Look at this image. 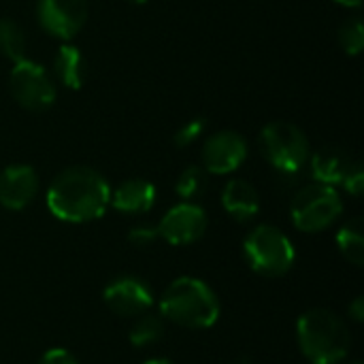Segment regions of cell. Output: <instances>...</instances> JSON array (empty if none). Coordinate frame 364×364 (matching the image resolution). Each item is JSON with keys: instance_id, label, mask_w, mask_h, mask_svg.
<instances>
[{"instance_id": "9", "label": "cell", "mask_w": 364, "mask_h": 364, "mask_svg": "<svg viewBox=\"0 0 364 364\" xmlns=\"http://www.w3.org/2000/svg\"><path fill=\"white\" fill-rule=\"evenodd\" d=\"M207 230V213L194 203H181L168 209L158 224V235L171 245L196 243Z\"/></svg>"}, {"instance_id": "14", "label": "cell", "mask_w": 364, "mask_h": 364, "mask_svg": "<svg viewBox=\"0 0 364 364\" xmlns=\"http://www.w3.org/2000/svg\"><path fill=\"white\" fill-rule=\"evenodd\" d=\"M154 203H156V186L151 181L128 179L111 192L109 205L122 213L139 215V213H147L154 207Z\"/></svg>"}, {"instance_id": "15", "label": "cell", "mask_w": 364, "mask_h": 364, "mask_svg": "<svg viewBox=\"0 0 364 364\" xmlns=\"http://www.w3.org/2000/svg\"><path fill=\"white\" fill-rule=\"evenodd\" d=\"M222 207L237 222H250L260 211V196L245 179H230L222 190Z\"/></svg>"}, {"instance_id": "25", "label": "cell", "mask_w": 364, "mask_h": 364, "mask_svg": "<svg viewBox=\"0 0 364 364\" xmlns=\"http://www.w3.org/2000/svg\"><path fill=\"white\" fill-rule=\"evenodd\" d=\"M348 311H350V316H352V320H354V322H363L364 320V301L363 299L358 296V299H356V301L350 305V309H348Z\"/></svg>"}, {"instance_id": "7", "label": "cell", "mask_w": 364, "mask_h": 364, "mask_svg": "<svg viewBox=\"0 0 364 364\" xmlns=\"http://www.w3.org/2000/svg\"><path fill=\"white\" fill-rule=\"evenodd\" d=\"M9 87L13 98L28 111H45L55 100V85L49 73L28 58L15 62L9 75Z\"/></svg>"}, {"instance_id": "17", "label": "cell", "mask_w": 364, "mask_h": 364, "mask_svg": "<svg viewBox=\"0 0 364 364\" xmlns=\"http://www.w3.org/2000/svg\"><path fill=\"white\" fill-rule=\"evenodd\" d=\"M363 218H352L348 224L341 226L337 232V247L348 262L354 267L364 264V232Z\"/></svg>"}, {"instance_id": "21", "label": "cell", "mask_w": 364, "mask_h": 364, "mask_svg": "<svg viewBox=\"0 0 364 364\" xmlns=\"http://www.w3.org/2000/svg\"><path fill=\"white\" fill-rule=\"evenodd\" d=\"M175 190H177V194H179L183 200L196 198V196L205 190V171H203L200 166H188V168L179 175V179H177V183H175Z\"/></svg>"}, {"instance_id": "2", "label": "cell", "mask_w": 364, "mask_h": 364, "mask_svg": "<svg viewBox=\"0 0 364 364\" xmlns=\"http://www.w3.org/2000/svg\"><path fill=\"white\" fill-rule=\"evenodd\" d=\"M220 299L198 277H177L160 296V316L177 326L205 331L220 318Z\"/></svg>"}, {"instance_id": "18", "label": "cell", "mask_w": 364, "mask_h": 364, "mask_svg": "<svg viewBox=\"0 0 364 364\" xmlns=\"http://www.w3.org/2000/svg\"><path fill=\"white\" fill-rule=\"evenodd\" d=\"M164 335V318L162 316H151V314H143L136 318V322L130 328V343L136 348H147L154 346L156 341H160Z\"/></svg>"}, {"instance_id": "6", "label": "cell", "mask_w": 364, "mask_h": 364, "mask_svg": "<svg viewBox=\"0 0 364 364\" xmlns=\"http://www.w3.org/2000/svg\"><path fill=\"white\" fill-rule=\"evenodd\" d=\"M260 145L267 160L279 173H299L309 160V141L301 128L288 122H271L262 128Z\"/></svg>"}, {"instance_id": "19", "label": "cell", "mask_w": 364, "mask_h": 364, "mask_svg": "<svg viewBox=\"0 0 364 364\" xmlns=\"http://www.w3.org/2000/svg\"><path fill=\"white\" fill-rule=\"evenodd\" d=\"M0 53L13 64L26 58V38L13 19H0Z\"/></svg>"}, {"instance_id": "29", "label": "cell", "mask_w": 364, "mask_h": 364, "mask_svg": "<svg viewBox=\"0 0 364 364\" xmlns=\"http://www.w3.org/2000/svg\"><path fill=\"white\" fill-rule=\"evenodd\" d=\"M350 364H363V363H350Z\"/></svg>"}, {"instance_id": "16", "label": "cell", "mask_w": 364, "mask_h": 364, "mask_svg": "<svg viewBox=\"0 0 364 364\" xmlns=\"http://www.w3.org/2000/svg\"><path fill=\"white\" fill-rule=\"evenodd\" d=\"M55 73L58 79L62 81V85L70 87V90H79L83 85V77H85V60L81 55V51L75 45H62L58 49L55 55Z\"/></svg>"}, {"instance_id": "8", "label": "cell", "mask_w": 364, "mask_h": 364, "mask_svg": "<svg viewBox=\"0 0 364 364\" xmlns=\"http://www.w3.org/2000/svg\"><path fill=\"white\" fill-rule=\"evenodd\" d=\"M311 171L318 183L343 186L350 194L360 196L364 190L363 164L341 149H322L311 158Z\"/></svg>"}, {"instance_id": "26", "label": "cell", "mask_w": 364, "mask_h": 364, "mask_svg": "<svg viewBox=\"0 0 364 364\" xmlns=\"http://www.w3.org/2000/svg\"><path fill=\"white\" fill-rule=\"evenodd\" d=\"M341 6H348V9H356V6H360L363 4V0H337Z\"/></svg>"}, {"instance_id": "12", "label": "cell", "mask_w": 364, "mask_h": 364, "mask_svg": "<svg viewBox=\"0 0 364 364\" xmlns=\"http://www.w3.org/2000/svg\"><path fill=\"white\" fill-rule=\"evenodd\" d=\"M247 158V143L239 132L222 130L207 139L203 147V164L205 171L213 175H228L237 171Z\"/></svg>"}, {"instance_id": "24", "label": "cell", "mask_w": 364, "mask_h": 364, "mask_svg": "<svg viewBox=\"0 0 364 364\" xmlns=\"http://www.w3.org/2000/svg\"><path fill=\"white\" fill-rule=\"evenodd\" d=\"M38 364H79V360L64 348H51L41 356Z\"/></svg>"}, {"instance_id": "13", "label": "cell", "mask_w": 364, "mask_h": 364, "mask_svg": "<svg viewBox=\"0 0 364 364\" xmlns=\"http://www.w3.org/2000/svg\"><path fill=\"white\" fill-rule=\"evenodd\" d=\"M38 192L36 171L28 164H13L0 173V205L11 211L26 209Z\"/></svg>"}, {"instance_id": "27", "label": "cell", "mask_w": 364, "mask_h": 364, "mask_svg": "<svg viewBox=\"0 0 364 364\" xmlns=\"http://www.w3.org/2000/svg\"><path fill=\"white\" fill-rule=\"evenodd\" d=\"M143 364H173L171 360H166V358H151V360H147V363Z\"/></svg>"}, {"instance_id": "23", "label": "cell", "mask_w": 364, "mask_h": 364, "mask_svg": "<svg viewBox=\"0 0 364 364\" xmlns=\"http://www.w3.org/2000/svg\"><path fill=\"white\" fill-rule=\"evenodd\" d=\"M156 239H160L158 235V226H134L130 232H128V241L134 245V247H149L151 243H156Z\"/></svg>"}, {"instance_id": "22", "label": "cell", "mask_w": 364, "mask_h": 364, "mask_svg": "<svg viewBox=\"0 0 364 364\" xmlns=\"http://www.w3.org/2000/svg\"><path fill=\"white\" fill-rule=\"evenodd\" d=\"M203 130H205V122H203L200 117L190 119L188 124H183V126L177 130V134H175V145H177V147H188V145H192V143L203 134Z\"/></svg>"}, {"instance_id": "5", "label": "cell", "mask_w": 364, "mask_h": 364, "mask_svg": "<svg viewBox=\"0 0 364 364\" xmlns=\"http://www.w3.org/2000/svg\"><path fill=\"white\" fill-rule=\"evenodd\" d=\"M343 213V200L333 186L311 183L301 188L290 205L292 224L303 232H320L333 226Z\"/></svg>"}, {"instance_id": "1", "label": "cell", "mask_w": 364, "mask_h": 364, "mask_svg": "<svg viewBox=\"0 0 364 364\" xmlns=\"http://www.w3.org/2000/svg\"><path fill=\"white\" fill-rule=\"evenodd\" d=\"M111 203L107 179L90 166L62 171L47 190V207L53 218L70 224L92 222L105 215Z\"/></svg>"}, {"instance_id": "10", "label": "cell", "mask_w": 364, "mask_h": 364, "mask_svg": "<svg viewBox=\"0 0 364 364\" xmlns=\"http://www.w3.org/2000/svg\"><path fill=\"white\" fill-rule=\"evenodd\" d=\"M41 26L58 38H73L85 23L87 0H38Z\"/></svg>"}, {"instance_id": "11", "label": "cell", "mask_w": 364, "mask_h": 364, "mask_svg": "<svg viewBox=\"0 0 364 364\" xmlns=\"http://www.w3.org/2000/svg\"><path fill=\"white\" fill-rule=\"evenodd\" d=\"M105 305L124 318H139L154 305L151 288L139 277H119L111 282L102 292Z\"/></svg>"}, {"instance_id": "28", "label": "cell", "mask_w": 364, "mask_h": 364, "mask_svg": "<svg viewBox=\"0 0 364 364\" xmlns=\"http://www.w3.org/2000/svg\"><path fill=\"white\" fill-rule=\"evenodd\" d=\"M130 2H134V4H143V2H147V0H130Z\"/></svg>"}, {"instance_id": "20", "label": "cell", "mask_w": 364, "mask_h": 364, "mask_svg": "<svg viewBox=\"0 0 364 364\" xmlns=\"http://www.w3.org/2000/svg\"><path fill=\"white\" fill-rule=\"evenodd\" d=\"M339 43L348 55H358L364 49V26L360 17L348 19L339 30Z\"/></svg>"}, {"instance_id": "3", "label": "cell", "mask_w": 364, "mask_h": 364, "mask_svg": "<svg viewBox=\"0 0 364 364\" xmlns=\"http://www.w3.org/2000/svg\"><path fill=\"white\" fill-rule=\"evenodd\" d=\"M296 339L309 364H339L352 346L348 324L331 309L305 311L296 322Z\"/></svg>"}, {"instance_id": "4", "label": "cell", "mask_w": 364, "mask_h": 364, "mask_svg": "<svg viewBox=\"0 0 364 364\" xmlns=\"http://www.w3.org/2000/svg\"><path fill=\"white\" fill-rule=\"evenodd\" d=\"M243 252L252 271L262 277H284L296 260L292 241L279 228L269 224L256 226L247 235Z\"/></svg>"}]
</instances>
